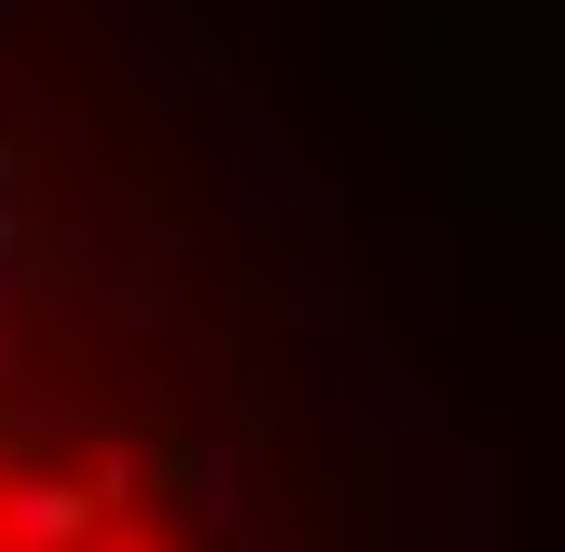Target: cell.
<instances>
[{
	"instance_id": "cell-1",
	"label": "cell",
	"mask_w": 565,
	"mask_h": 552,
	"mask_svg": "<svg viewBox=\"0 0 565 552\" xmlns=\"http://www.w3.org/2000/svg\"><path fill=\"white\" fill-rule=\"evenodd\" d=\"M0 552H235L166 442L97 414H0Z\"/></svg>"
}]
</instances>
